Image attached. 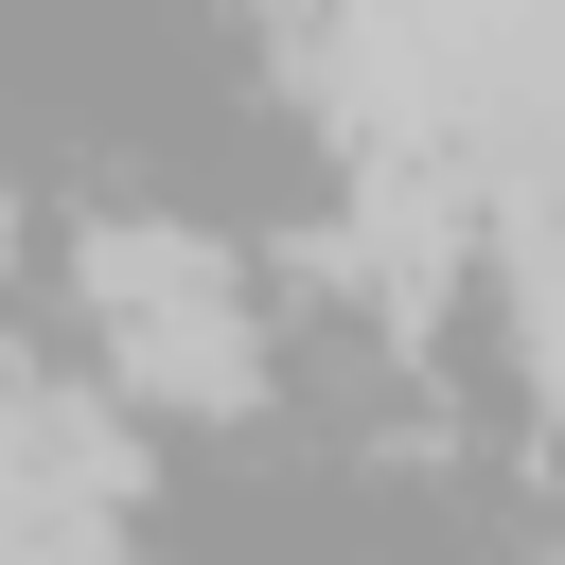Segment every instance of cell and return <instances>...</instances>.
Returning a JSON list of instances; mask_svg holds the SVG:
<instances>
[{
    "label": "cell",
    "mask_w": 565,
    "mask_h": 565,
    "mask_svg": "<svg viewBox=\"0 0 565 565\" xmlns=\"http://www.w3.org/2000/svg\"><path fill=\"white\" fill-rule=\"evenodd\" d=\"M88 335H106L124 406H177V424H230V406L265 388L247 282H230L194 230H88Z\"/></svg>",
    "instance_id": "cell-1"
},
{
    "label": "cell",
    "mask_w": 565,
    "mask_h": 565,
    "mask_svg": "<svg viewBox=\"0 0 565 565\" xmlns=\"http://www.w3.org/2000/svg\"><path fill=\"white\" fill-rule=\"evenodd\" d=\"M18 477H0V547H35V565H71V547H106L124 512H141V441L88 406V388H18V441H0Z\"/></svg>",
    "instance_id": "cell-2"
},
{
    "label": "cell",
    "mask_w": 565,
    "mask_h": 565,
    "mask_svg": "<svg viewBox=\"0 0 565 565\" xmlns=\"http://www.w3.org/2000/svg\"><path fill=\"white\" fill-rule=\"evenodd\" d=\"M335 282H353L388 335H424V318H441V282H459V159H441V141H371V159H353Z\"/></svg>",
    "instance_id": "cell-3"
}]
</instances>
